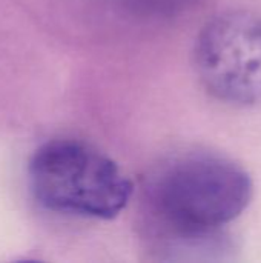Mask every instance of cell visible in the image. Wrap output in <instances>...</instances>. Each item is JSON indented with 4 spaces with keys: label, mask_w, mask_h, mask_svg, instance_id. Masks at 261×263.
I'll use <instances>...</instances> for the list:
<instances>
[{
    "label": "cell",
    "mask_w": 261,
    "mask_h": 263,
    "mask_svg": "<svg viewBox=\"0 0 261 263\" xmlns=\"http://www.w3.org/2000/svg\"><path fill=\"white\" fill-rule=\"evenodd\" d=\"M28 177L42 206L89 219L115 217L134 191L109 157L74 140H54L40 146L31 157Z\"/></svg>",
    "instance_id": "7a4b0ae2"
},
{
    "label": "cell",
    "mask_w": 261,
    "mask_h": 263,
    "mask_svg": "<svg viewBox=\"0 0 261 263\" xmlns=\"http://www.w3.org/2000/svg\"><path fill=\"white\" fill-rule=\"evenodd\" d=\"M194 66L214 99L261 105V14L231 9L212 17L197 37Z\"/></svg>",
    "instance_id": "3957f363"
},
{
    "label": "cell",
    "mask_w": 261,
    "mask_h": 263,
    "mask_svg": "<svg viewBox=\"0 0 261 263\" xmlns=\"http://www.w3.org/2000/svg\"><path fill=\"white\" fill-rule=\"evenodd\" d=\"M252 180L232 159L188 151L158 165L146 186L151 214L180 251H228L222 228L252 199Z\"/></svg>",
    "instance_id": "6da1fadb"
}]
</instances>
